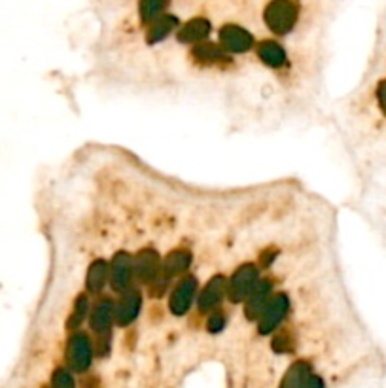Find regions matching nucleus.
<instances>
[{
	"instance_id": "1",
	"label": "nucleus",
	"mask_w": 386,
	"mask_h": 388,
	"mask_svg": "<svg viewBox=\"0 0 386 388\" xmlns=\"http://www.w3.org/2000/svg\"><path fill=\"white\" fill-rule=\"evenodd\" d=\"M299 8L294 0H272L265 8V23L275 34H286L295 27Z\"/></svg>"
},
{
	"instance_id": "2",
	"label": "nucleus",
	"mask_w": 386,
	"mask_h": 388,
	"mask_svg": "<svg viewBox=\"0 0 386 388\" xmlns=\"http://www.w3.org/2000/svg\"><path fill=\"white\" fill-rule=\"evenodd\" d=\"M219 40H222L224 50L233 52V54H244V52H248L250 47L254 46L252 34H250L248 31H244L242 27H237V25H226V27H222Z\"/></svg>"
},
{
	"instance_id": "3",
	"label": "nucleus",
	"mask_w": 386,
	"mask_h": 388,
	"mask_svg": "<svg viewBox=\"0 0 386 388\" xmlns=\"http://www.w3.org/2000/svg\"><path fill=\"white\" fill-rule=\"evenodd\" d=\"M208 32H211V23H208L206 19L197 17V19L188 21V23L184 25L180 31H178V40H180V42H186V44H191V42H199V40L206 39Z\"/></svg>"
},
{
	"instance_id": "4",
	"label": "nucleus",
	"mask_w": 386,
	"mask_h": 388,
	"mask_svg": "<svg viewBox=\"0 0 386 388\" xmlns=\"http://www.w3.org/2000/svg\"><path fill=\"white\" fill-rule=\"evenodd\" d=\"M167 6L169 0H140V17L144 21H153Z\"/></svg>"
},
{
	"instance_id": "5",
	"label": "nucleus",
	"mask_w": 386,
	"mask_h": 388,
	"mask_svg": "<svg viewBox=\"0 0 386 388\" xmlns=\"http://www.w3.org/2000/svg\"><path fill=\"white\" fill-rule=\"evenodd\" d=\"M52 388H74V380H72V377L65 369H57V371L53 373Z\"/></svg>"
},
{
	"instance_id": "6",
	"label": "nucleus",
	"mask_w": 386,
	"mask_h": 388,
	"mask_svg": "<svg viewBox=\"0 0 386 388\" xmlns=\"http://www.w3.org/2000/svg\"><path fill=\"white\" fill-rule=\"evenodd\" d=\"M305 388H324V382H322V379H318V377H312Z\"/></svg>"
}]
</instances>
